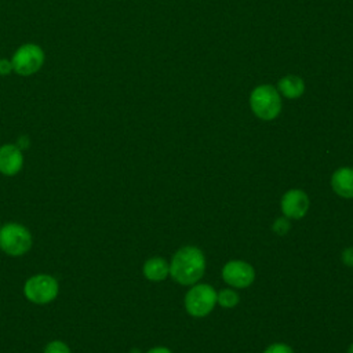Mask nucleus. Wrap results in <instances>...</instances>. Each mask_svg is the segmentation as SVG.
Here are the masks:
<instances>
[{
	"label": "nucleus",
	"instance_id": "obj_11",
	"mask_svg": "<svg viewBox=\"0 0 353 353\" xmlns=\"http://www.w3.org/2000/svg\"><path fill=\"white\" fill-rule=\"evenodd\" d=\"M276 88L281 97H284L287 99H298L305 94L306 85L301 76L285 74L277 81Z\"/></svg>",
	"mask_w": 353,
	"mask_h": 353
},
{
	"label": "nucleus",
	"instance_id": "obj_9",
	"mask_svg": "<svg viewBox=\"0 0 353 353\" xmlns=\"http://www.w3.org/2000/svg\"><path fill=\"white\" fill-rule=\"evenodd\" d=\"M23 167V153L15 143L0 146V174L6 176L17 175Z\"/></svg>",
	"mask_w": 353,
	"mask_h": 353
},
{
	"label": "nucleus",
	"instance_id": "obj_19",
	"mask_svg": "<svg viewBox=\"0 0 353 353\" xmlns=\"http://www.w3.org/2000/svg\"><path fill=\"white\" fill-rule=\"evenodd\" d=\"M15 145H17L21 150H25V149H28V146H29V138H28L26 135H22V137L18 138V141H17Z\"/></svg>",
	"mask_w": 353,
	"mask_h": 353
},
{
	"label": "nucleus",
	"instance_id": "obj_4",
	"mask_svg": "<svg viewBox=\"0 0 353 353\" xmlns=\"http://www.w3.org/2000/svg\"><path fill=\"white\" fill-rule=\"evenodd\" d=\"M59 292L58 280L51 274L39 273L30 276L23 284L25 298L36 305L51 303Z\"/></svg>",
	"mask_w": 353,
	"mask_h": 353
},
{
	"label": "nucleus",
	"instance_id": "obj_18",
	"mask_svg": "<svg viewBox=\"0 0 353 353\" xmlns=\"http://www.w3.org/2000/svg\"><path fill=\"white\" fill-rule=\"evenodd\" d=\"M342 261H343L345 265L353 266V247H349V248L343 250V252H342Z\"/></svg>",
	"mask_w": 353,
	"mask_h": 353
},
{
	"label": "nucleus",
	"instance_id": "obj_7",
	"mask_svg": "<svg viewBox=\"0 0 353 353\" xmlns=\"http://www.w3.org/2000/svg\"><path fill=\"white\" fill-rule=\"evenodd\" d=\"M222 279L232 287L245 288L255 279L254 268L244 261H229L222 268Z\"/></svg>",
	"mask_w": 353,
	"mask_h": 353
},
{
	"label": "nucleus",
	"instance_id": "obj_3",
	"mask_svg": "<svg viewBox=\"0 0 353 353\" xmlns=\"http://www.w3.org/2000/svg\"><path fill=\"white\" fill-rule=\"evenodd\" d=\"M33 245L30 230L17 222L0 226V250L10 256H22Z\"/></svg>",
	"mask_w": 353,
	"mask_h": 353
},
{
	"label": "nucleus",
	"instance_id": "obj_13",
	"mask_svg": "<svg viewBox=\"0 0 353 353\" xmlns=\"http://www.w3.org/2000/svg\"><path fill=\"white\" fill-rule=\"evenodd\" d=\"M216 303H219L222 307L230 309L234 307L239 303V295L236 291L233 290H221L219 292H216Z\"/></svg>",
	"mask_w": 353,
	"mask_h": 353
},
{
	"label": "nucleus",
	"instance_id": "obj_12",
	"mask_svg": "<svg viewBox=\"0 0 353 353\" xmlns=\"http://www.w3.org/2000/svg\"><path fill=\"white\" fill-rule=\"evenodd\" d=\"M143 276L150 281H163L170 274V265L164 258L153 256L143 263Z\"/></svg>",
	"mask_w": 353,
	"mask_h": 353
},
{
	"label": "nucleus",
	"instance_id": "obj_2",
	"mask_svg": "<svg viewBox=\"0 0 353 353\" xmlns=\"http://www.w3.org/2000/svg\"><path fill=\"white\" fill-rule=\"evenodd\" d=\"M248 103L252 113L263 121L274 120L283 108L281 95L272 84L255 85L250 92Z\"/></svg>",
	"mask_w": 353,
	"mask_h": 353
},
{
	"label": "nucleus",
	"instance_id": "obj_8",
	"mask_svg": "<svg viewBox=\"0 0 353 353\" xmlns=\"http://www.w3.org/2000/svg\"><path fill=\"white\" fill-rule=\"evenodd\" d=\"M280 207L285 218L301 219L309 210V197L301 189H291L281 197Z\"/></svg>",
	"mask_w": 353,
	"mask_h": 353
},
{
	"label": "nucleus",
	"instance_id": "obj_10",
	"mask_svg": "<svg viewBox=\"0 0 353 353\" xmlns=\"http://www.w3.org/2000/svg\"><path fill=\"white\" fill-rule=\"evenodd\" d=\"M332 190L345 199H353V168L341 167L338 168L331 178Z\"/></svg>",
	"mask_w": 353,
	"mask_h": 353
},
{
	"label": "nucleus",
	"instance_id": "obj_22",
	"mask_svg": "<svg viewBox=\"0 0 353 353\" xmlns=\"http://www.w3.org/2000/svg\"><path fill=\"white\" fill-rule=\"evenodd\" d=\"M131 353H139V350H137V349H134V350H131Z\"/></svg>",
	"mask_w": 353,
	"mask_h": 353
},
{
	"label": "nucleus",
	"instance_id": "obj_5",
	"mask_svg": "<svg viewBox=\"0 0 353 353\" xmlns=\"http://www.w3.org/2000/svg\"><path fill=\"white\" fill-rule=\"evenodd\" d=\"M43 48L34 43H26L18 47L12 55V69L19 76H30L39 72L44 63Z\"/></svg>",
	"mask_w": 353,
	"mask_h": 353
},
{
	"label": "nucleus",
	"instance_id": "obj_21",
	"mask_svg": "<svg viewBox=\"0 0 353 353\" xmlns=\"http://www.w3.org/2000/svg\"><path fill=\"white\" fill-rule=\"evenodd\" d=\"M347 353H353V343L349 346V349H347Z\"/></svg>",
	"mask_w": 353,
	"mask_h": 353
},
{
	"label": "nucleus",
	"instance_id": "obj_17",
	"mask_svg": "<svg viewBox=\"0 0 353 353\" xmlns=\"http://www.w3.org/2000/svg\"><path fill=\"white\" fill-rule=\"evenodd\" d=\"M12 69V62L7 58L0 59V76H8Z\"/></svg>",
	"mask_w": 353,
	"mask_h": 353
},
{
	"label": "nucleus",
	"instance_id": "obj_14",
	"mask_svg": "<svg viewBox=\"0 0 353 353\" xmlns=\"http://www.w3.org/2000/svg\"><path fill=\"white\" fill-rule=\"evenodd\" d=\"M43 353H72L69 346L62 342V341H51L47 343V346L44 347Z\"/></svg>",
	"mask_w": 353,
	"mask_h": 353
},
{
	"label": "nucleus",
	"instance_id": "obj_1",
	"mask_svg": "<svg viewBox=\"0 0 353 353\" xmlns=\"http://www.w3.org/2000/svg\"><path fill=\"white\" fill-rule=\"evenodd\" d=\"M204 270V254L200 248L192 245L179 248L170 263L171 277L182 285H193L203 277Z\"/></svg>",
	"mask_w": 353,
	"mask_h": 353
},
{
	"label": "nucleus",
	"instance_id": "obj_15",
	"mask_svg": "<svg viewBox=\"0 0 353 353\" xmlns=\"http://www.w3.org/2000/svg\"><path fill=\"white\" fill-rule=\"evenodd\" d=\"M273 230H274L277 234H280V236L285 234V233L290 230V222H288V218L283 216V218L276 219V221H274V223H273Z\"/></svg>",
	"mask_w": 353,
	"mask_h": 353
},
{
	"label": "nucleus",
	"instance_id": "obj_6",
	"mask_svg": "<svg viewBox=\"0 0 353 353\" xmlns=\"http://www.w3.org/2000/svg\"><path fill=\"white\" fill-rule=\"evenodd\" d=\"M216 303V292L208 284H196L185 295L186 312L193 317H204L212 312Z\"/></svg>",
	"mask_w": 353,
	"mask_h": 353
},
{
	"label": "nucleus",
	"instance_id": "obj_16",
	"mask_svg": "<svg viewBox=\"0 0 353 353\" xmlns=\"http://www.w3.org/2000/svg\"><path fill=\"white\" fill-rule=\"evenodd\" d=\"M263 353H294L292 347L288 346L287 343H272L269 345Z\"/></svg>",
	"mask_w": 353,
	"mask_h": 353
},
{
	"label": "nucleus",
	"instance_id": "obj_20",
	"mask_svg": "<svg viewBox=\"0 0 353 353\" xmlns=\"http://www.w3.org/2000/svg\"><path fill=\"white\" fill-rule=\"evenodd\" d=\"M146 353H172L168 347H164V346H156V347H152L149 349Z\"/></svg>",
	"mask_w": 353,
	"mask_h": 353
}]
</instances>
